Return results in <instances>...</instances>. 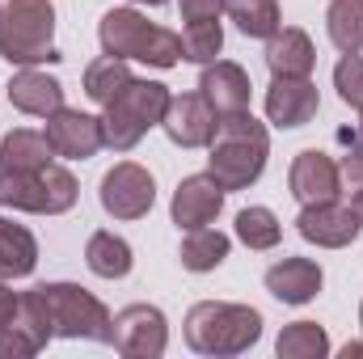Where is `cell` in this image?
<instances>
[{
	"mask_svg": "<svg viewBox=\"0 0 363 359\" xmlns=\"http://www.w3.org/2000/svg\"><path fill=\"white\" fill-rule=\"evenodd\" d=\"M267 157H271V136L250 110L220 114L216 136L207 144V174L224 190H250L262 178Z\"/></svg>",
	"mask_w": 363,
	"mask_h": 359,
	"instance_id": "cell-1",
	"label": "cell"
},
{
	"mask_svg": "<svg viewBox=\"0 0 363 359\" xmlns=\"http://www.w3.org/2000/svg\"><path fill=\"white\" fill-rule=\"evenodd\" d=\"M258 338H262V313L254 304L199 300L186 313V347L194 355H211V359L245 355Z\"/></svg>",
	"mask_w": 363,
	"mask_h": 359,
	"instance_id": "cell-2",
	"label": "cell"
},
{
	"mask_svg": "<svg viewBox=\"0 0 363 359\" xmlns=\"http://www.w3.org/2000/svg\"><path fill=\"white\" fill-rule=\"evenodd\" d=\"M97 43H101V55L135 60V64H148V68H161V72L182 64V34L148 21L140 9H110V13H101Z\"/></svg>",
	"mask_w": 363,
	"mask_h": 359,
	"instance_id": "cell-3",
	"label": "cell"
},
{
	"mask_svg": "<svg viewBox=\"0 0 363 359\" xmlns=\"http://www.w3.org/2000/svg\"><path fill=\"white\" fill-rule=\"evenodd\" d=\"M169 97H174V93L165 89L161 81H140V77H131L123 89L101 106V140H106V148L131 153L152 127H161V118H165V110H169Z\"/></svg>",
	"mask_w": 363,
	"mask_h": 359,
	"instance_id": "cell-4",
	"label": "cell"
},
{
	"mask_svg": "<svg viewBox=\"0 0 363 359\" xmlns=\"http://www.w3.org/2000/svg\"><path fill=\"white\" fill-rule=\"evenodd\" d=\"M55 34V4L51 0H9L0 13V60L13 68H38V64H60V47L51 43Z\"/></svg>",
	"mask_w": 363,
	"mask_h": 359,
	"instance_id": "cell-5",
	"label": "cell"
},
{
	"mask_svg": "<svg viewBox=\"0 0 363 359\" xmlns=\"http://www.w3.org/2000/svg\"><path fill=\"white\" fill-rule=\"evenodd\" d=\"M81 199V186L72 178V170L64 165H43V170H0V207L13 211H30V216H64L72 211Z\"/></svg>",
	"mask_w": 363,
	"mask_h": 359,
	"instance_id": "cell-6",
	"label": "cell"
},
{
	"mask_svg": "<svg viewBox=\"0 0 363 359\" xmlns=\"http://www.w3.org/2000/svg\"><path fill=\"white\" fill-rule=\"evenodd\" d=\"M34 292L47 304L55 338H85V343L114 347V317H110V309L93 292H85L81 283H38Z\"/></svg>",
	"mask_w": 363,
	"mask_h": 359,
	"instance_id": "cell-7",
	"label": "cell"
},
{
	"mask_svg": "<svg viewBox=\"0 0 363 359\" xmlns=\"http://www.w3.org/2000/svg\"><path fill=\"white\" fill-rule=\"evenodd\" d=\"M97 199H101V211L114 216V220H144L152 211V203H157V182L144 165L118 161L114 170L101 174Z\"/></svg>",
	"mask_w": 363,
	"mask_h": 359,
	"instance_id": "cell-8",
	"label": "cell"
},
{
	"mask_svg": "<svg viewBox=\"0 0 363 359\" xmlns=\"http://www.w3.org/2000/svg\"><path fill=\"white\" fill-rule=\"evenodd\" d=\"M169 347V321L157 304H127L114 313V351L127 359H161Z\"/></svg>",
	"mask_w": 363,
	"mask_h": 359,
	"instance_id": "cell-9",
	"label": "cell"
},
{
	"mask_svg": "<svg viewBox=\"0 0 363 359\" xmlns=\"http://www.w3.org/2000/svg\"><path fill=\"white\" fill-rule=\"evenodd\" d=\"M51 338H55V326L47 317L43 296L34 287L21 292L13 317L0 326V359H30V355H38Z\"/></svg>",
	"mask_w": 363,
	"mask_h": 359,
	"instance_id": "cell-10",
	"label": "cell"
},
{
	"mask_svg": "<svg viewBox=\"0 0 363 359\" xmlns=\"http://www.w3.org/2000/svg\"><path fill=\"white\" fill-rule=\"evenodd\" d=\"M296 233H300L308 245H317V250H347V245H355V237H359L363 228H359V220H355V211H351L347 203L330 199V203H308V207H300Z\"/></svg>",
	"mask_w": 363,
	"mask_h": 359,
	"instance_id": "cell-11",
	"label": "cell"
},
{
	"mask_svg": "<svg viewBox=\"0 0 363 359\" xmlns=\"http://www.w3.org/2000/svg\"><path fill=\"white\" fill-rule=\"evenodd\" d=\"M287 186H291V199L300 207L308 203H330L342 194V174H338V161L321 148H304L296 153L291 170H287Z\"/></svg>",
	"mask_w": 363,
	"mask_h": 359,
	"instance_id": "cell-12",
	"label": "cell"
},
{
	"mask_svg": "<svg viewBox=\"0 0 363 359\" xmlns=\"http://www.w3.org/2000/svg\"><path fill=\"white\" fill-rule=\"evenodd\" d=\"M43 131H47L55 157H64V161H89V157H97V148H106V140H101V118H93L85 110L60 106L55 114H47V127H43Z\"/></svg>",
	"mask_w": 363,
	"mask_h": 359,
	"instance_id": "cell-13",
	"label": "cell"
},
{
	"mask_svg": "<svg viewBox=\"0 0 363 359\" xmlns=\"http://www.w3.org/2000/svg\"><path fill=\"white\" fill-rule=\"evenodd\" d=\"M216 123H220V114L207 106L203 93H182V97H169V110L161 118V131L178 148H207L211 136H216Z\"/></svg>",
	"mask_w": 363,
	"mask_h": 359,
	"instance_id": "cell-14",
	"label": "cell"
},
{
	"mask_svg": "<svg viewBox=\"0 0 363 359\" xmlns=\"http://www.w3.org/2000/svg\"><path fill=\"white\" fill-rule=\"evenodd\" d=\"M224 194H228V190L211 178V174H190V178H182L178 190H174L169 216H174V224H178L182 233L203 228V224H211V220L220 216Z\"/></svg>",
	"mask_w": 363,
	"mask_h": 359,
	"instance_id": "cell-15",
	"label": "cell"
},
{
	"mask_svg": "<svg viewBox=\"0 0 363 359\" xmlns=\"http://www.w3.org/2000/svg\"><path fill=\"white\" fill-rule=\"evenodd\" d=\"M321 110V93L308 77H274L267 89V118L274 127H304Z\"/></svg>",
	"mask_w": 363,
	"mask_h": 359,
	"instance_id": "cell-16",
	"label": "cell"
},
{
	"mask_svg": "<svg viewBox=\"0 0 363 359\" xmlns=\"http://www.w3.org/2000/svg\"><path fill=\"white\" fill-rule=\"evenodd\" d=\"M199 93L207 97V106L216 114H237V110H250V72L233 60H211L203 64V77H199Z\"/></svg>",
	"mask_w": 363,
	"mask_h": 359,
	"instance_id": "cell-17",
	"label": "cell"
},
{
	"mask_svg": "<svg viewBox=\"0 0 363 359\" xmlns=\"http://www.w3.org/2000/svg\"><path fill=\"white\" fill-rule=\"evenodd\" d=\"M267 292L283 304H308L321 283H325V270L317 267L313 258H279L271 270H267Z\"/></svg>",
	"mask_w": 363,
	"mask_h": 359,
	"instance_id": "cell-18",
	"label": "cell"
},
{
	"mask_svg": "<svg viewBox=\"0 0 363 359\" xmlns=\"http://www.w3.org/2000/svg\"><path fill=\"white\" fill-rule=\"evenodd\" d=\"M267 68L271 77H313L317 47L300 26H279L267 38Z\"/></svg>",
	"mask_w": 363,
	"mask_h": 359,
	"instance_id": "cell-19",
	"label": "cell"
},
{
	"mask_svg": "<svg viewBox=\"0 0 363 359\" xmlns=\"http://www.w3.org/2000/svg\"><path fill=\"white\" fill-rule=\"evenodd\" d=\"M4 89H9L13 110L34 114V118H47V114H55V110L64 106V85H60L55 77L38 72V68H17Z\"/></svg>",
	"mask_w": 363,
	"mask_h": 359,
	"instance_id": "cell-20",
	"label": "cell"
},
{
	"mask_svg": "<svg viewBox=\"0 0 363 359\" xmlns=\"http://www.w3.org/2000/svg\"><path fill=\"white\" fill-rule=\"evenodd\" d=\"M55 161V148L47 140V131H30V127H13L4 140H0V170H43Z\"/></svg>",
	"mask_w": 363,
	"mask_h": 359,
	"instance_id": "cell-21",
	"label": "cell"
},
{
	"mask_svg": "<svg viewBox=\"0 0 363 359\" xmlns=\"http://www.w3.org/2000/svg\"><path fill=\"white\" fill-rule=\"evenodd\" d=\"M38 267V241L26 224L0 216V279H26Z\"/></svg>",
	"mask_w": 363,
	"mask_h": 359,
	"instance_id": "cell-22",
	"label": "cell"
},
{
	"mask_svg": "<svg viewBox=\"0 0 363 359\" xmlns=\"http://www.w3.org/2000/svg\"><path fill=\"white\" fill-rule=\"evenodd\" d=\"M85 267H89L97 279H127L131 267H135V254H131V245H127L118 233L97 228L89 241H85Z\"/></svg>",
	"mask_w": 363,
	"mask_h": 359,
	"instance_id": "cell-23",
	"label": "cell"
},
{
	"mask_svg": "<svg viewBox=\"0 0 363 359\" xmlns=\"http://www.w3.org/2000/svg\"><path fill=\"white\" fill-rule=\"evenodd\" d=\"M228 250H233V241L220 233V228H211V224H203V228H190L186 233V241H182L178 258L186 270H194V275H207V270H216L224 258H228Z\"/></svg>",
	"mask_w": 363,
	"mask_h": 359,
	"instance_id": "cell-24",
	"label": "cell"
},
{
	"mask_svg": "<svg viewBox=\"0 0 363 359\" xmlns=\"http://www.w3.org/2000/svg\"><path fill=\"white\" fill-rule=\"evenodd\" d=\"M325 30H330V43L342 55H359L363 51V0H330Z\"/></svg>",
	"mask_w": 363,
	"mask_h": 359,
	"instance_id": "cell-25",
	"label": "cell"
},
{
	"mask_svg": "<svg viewBox=\"0 0 363 359\" xmlns=\"http://www.w3.org/2000/svg\"><path fill=\"white\" fill-rule=\"evenodd\" d=\"M224 13L237 21V30L245 38H271L274 30L283 26V13H279V0H228Z\"/></svg>",
	"mask_w": 363,
	"mask_h": 359,
	"instance_id": "cell-26",
	"label": "cell"
},
{
	"mask_svg": "<svg viewBox=\"0 0 363 359\" xmlns=\"http://www.w3.org/2000/svg\"><path fill=\"white\" fill-rule=\"evenodd\" d=\"M274 351H279V359H325L330 355V334L317 321H291V326H283Z\"/></svg>",
	"mask_w": 363,
	"mask_h": 359,
	"instance_id": "cell-27",
	"label": "cell"
},
{
	"mask_svg": "<svg viewBox=\"0 0 363 359\" xmlns=\"http://www.w3.org/2000/svg\"><path fill=\"white\" fill-rule=\"evenodd\" d=\"M237 241L250 245V250H274L283 241V224L271 207H241L237 211Z\"/></svg>",
	"mask_w": 363,
	"mask_h": 359,
	"instance_id": "cell-28",
	"label": "cell"
},
{
	"mask_svg": "<svg viewBox=\"0 0 363 359\" xmlns=\"http://www.w3.org/2000/svg\"><path fill=\"white\" fill-rule=\"evenodd\" d=\"M127 81H131V68H127V60H114V55H101L85 68V93L97 106H106Z\"/></svg>",
	"mask_w": 363,
	"mask_h": 359,
	"instance_id": "cell-29",
	"label": "cell"
},
{
	"mask_svg": "<svg viewBox=\"0 0 363 359\" xmlns=\"http://www.w3.org/2000/svg\"><path fill=\"white\" fill-rule=\"evenodd\" d=\"M220 51H224L220 21H186V30H182V60L186 64H211Z\"/></svg>",
	"mask_w": 363,
	"mask_h": 359,
	"instance_id": "cell-30",
	"label": "cell"
},
{
	"mask_svg": "<svg viewBox=\"0 0 363 359\" xmlns=\"http://www.w3.org/2000/svg\"><path fill=\"white\" fill-rule=\"evenodd\" d=\"M334 89L338 97L351 106V110H363V55H342L338 68H334Z\"/></svg>",
	"mask_w": 363,
	"mask_h": 359,
	"instance_id": "cell-31",
	"label": "cell"
},
{
	"mask_svg": "<svg viewBox=\"0 0 363 359\" xmlns=\"http://www.w3.org/2000/svg\"><path fill=\"white\" fill-rule=\"evenodd\" d=\"M342 140H347V157L338 161V174H342V182L355 190V186H363V110H359L355 131H342Z\"/></svg>",
	"mask_w": 363,
	"mask_h": 359,
	"instance_id": "cell-32",
	"label": "cell"
},
{
	"mask_svg": "<svg viewBox=\"0 0 363 359\" xmlns=\"http://www.w3.org/2000/svg\"><path fill=\"white\" fill-rule=\"evenodd\" d=\"M182 4V21H220L228 0H178Z\"/></svg>",
	"mask_w": 363,
	"mask_h": 359,
	"instance_id": "cell-33",
	"label": "cell"
},
{
	"mask_svg": "<svg viewBox=\"0 0 363 359\" xmlns=\"http://www.w3.org/2000/svg\"><path fill=\"white\" fill-rule=\"evenodd\" d=\"M13 309H17V292H13V287H9V283L0 279V326H4L9 317H13Z\"/></svg>",
	"mask_w": 363,
	"mask_h": 359,
	"instance_id": "cell-34",
	"label": "cell"
},
{
	"mask_svg": "<svg viewBox=\"0 0 363 359\" xmlns=\"http://www.w3.org/2000/svg\"><path fill=\"white\" fill-rule=\"evenodd\" d=\"M351 211H355V220H359V228H363V186H355V194H351V203H347Z\"/></svg>",
	"mask_w": 363,
	"mask_h": 359,
	"instance_id": "cell-35",
	"label": "cell"
},
{
	"mask_svg": "<svg viewBox=\"0 0 363 359\" xmlns=\"http://www.w3.org/2000/svg\"><path fill=\"white\" fill-rule=\"evenodd\" d=\"M342 359H363V343H347L342 347Z\"/></svg>",
	"mask_w": 363,
	"mask_h": 359,
	"instance_id": "cell-36",
	"label": "cell"
},
{
	"mask_svg": "<svg viewBox=\"0 0 363 359\" xmlns=\"http://www.w3.org/2000/svg\"><path fill=\"white\" fill-rule=\"evenodd\" d=\"M131 4H152L157 9V4H169V0H131Z\"/></svg>",
	"mask_w": 363,
	"mask_h": 359,
	"instance_id": "cell-37",
	"label": "cell"
},
{
	"mask_svg": "<svg viewBox=\"0 0 363 359\" xmlns=\"http://www.w3.org/2000/svg\"><path fill=\"white\" fill-rule=\"evenodd\" d=\"M359 326H363V304H359Z\"/></svg>",
	"mask_w": 363,
	"mask_h": 359,
	"instance_id": "cell-38",
	"label": "cell"
},
{
	"mask_svg": "<svg viewBox=\"0 0 363 359\" xmlns=\"http://www.w3.org/2000/svg\"><path fill=\"white\" fill-rule=\"evenodd\" d=\"M0 13H4V4H0Z\"/></svg>",
	"mask_w": 363,
	"mask_h": 359,
	"instance_id": "cell-39",
	"label": "cell"
}]
</instances>
